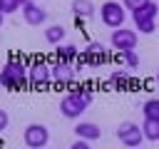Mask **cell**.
Segmentation results:
<instances>
[{"mask_svg": "<svg viewBox=\"0 0 159 149\" xmlns=\"http://www.w3.org/2000/svg\"><path fill=\"white\" fill-rule=\"evenodd\" d=\"M89 102H92V94H89L87 89H77V92L67 94V97L60 102V112H62L67 119H77V117L89 107Z\"/></svg>", "mask_w": 159, "mask_h": 149, "instance_id": "1", "label": "cell"}, {"mask_svg": "<svg viewBox=\"0 0 159 149\" xmlns=\"http://www.w3.org/2000/svg\"><path fill=\"white\" fill-rule=\"evenodd\" d=\"M25 74H27V67H25L22 62L12 60V62H7V65L2 67V72H0V84L12 87V89H20V87L25 84Z\"/></svg>", "mask_w": 159, "mask_h": 149, "instance_id": "2", "label": "cell"}, {"mask_svg": "<svg viewBox=\"0 0 159 149\" xmlns=\"http://www.w3.org/2000/svg\"><path fill=\"white\" fill-rule=\"evenodd\" d=\"M99 15H102V22L107 27H114V30H119L122 22H124V7L119 2H114V0H107L99 7Z\"/></svg>", "mask_w": 159, "mask_h": 149, "instance_id": "3", "label": "cell"}, {"mask_svg": "<svg viewBox=\"0 0 159 149\" xmlns=\"http://www.w3.org/2000/svg\"><path fill=\"white\" fill-rule=\"evenodd\" d=\"M117 139H119L124 147H142L144 134H142V127H139V124H134V122H122L119 129H117Z\"/></svg>", "mask_w": 159, "mask_h": 149, "instance_id": "4", "label": "cell"}, {"mask_svg": "<svg viewBox=\"0 0 159 149\" xmlns=\"http://www.w3.org/2000/svg\"><path fill=\"white\" fill-rule=\"evenodd\" d=\"M22 139H25V144H27L30 149H42V147L47 144L50 134H47V129H45L42 124H27Z\"/></svg>", "mask_w": 159, "mask_h": 149, "instance_id": "5", "label": "cell"}, {"mask_svg": "<svg viewBox=\"0 0 159 149\" xmlns=\"http://www.w3.org/2000/svg\"><path fill=\"white\" fill-rule=\"evenodd\" d=\"M112 45H114V50H119V52H124V50H134V45H137V32H132V30H112Z\"/></svg>", "mask_w": 159, "mask_h": 149, "instance_id": "6", "label": "cell"}, {"mask_svg": "<svg viewBox=\"0 0 159 149\" xmlns=\"http://www.w3.org/2000/svg\"><path fill=\"white\" fill-rule=\"evenodd\" d=\"M27 79L35 84V87H47L50 84V79H52V70L47 67V65H32L30 70H27Z\"/></svg>", "mask_w": 159, "mask_h": 149, "instance_id": "7", "label": "cell"}, {"mask_svg": "<svg viewBox=\"0 0 159 149\" xmlns=\"http://www.w3.org/2000/svg\"><path fill=\"white\" fill-rule=\"evenodd\" d=\"M52 70V79L57 82V84H70L75 77H77V72H75V67L72 65H67V62H57L55 67H50Z\"/></svg>", "mask_w": 159, "mask_h": 149, "instance_id": "8", "label": "cell"}, {"mask_svg": "<svg viewBox=\"0 0 159 149\" xmlns=\"http://www.w3.org/2000/svg\"><path fill=\"white\" fill-rule=\"evenodd\" d=\"M22 17H25V22H27V25H42V22L47 20V12H45L40 5L27 2V5L22 7Z\"/></svg>", "mask_w": 159, "mask_h": 149, "instance_id": "9", "label": "cell"}, {"mask_svg": "<svg viewBox=\"0 0 159 149\" xmlns=\"http://www.w3.org/2000/svg\"><path fill=\"white\" fill-rule=\"evenodd\" d=\"M75 134H77V139L92 142V139H99V137H102V129H99L97 124H92V122H80V124L75 127Z\"/></svg>", "mask_w": 159, "mask_h": 149, "instance_id": "10", "label": "cell"}, {"mask_svg": "<svg viewBox=\"0 0 159 149\" xmlns=\"http://www.w3.org/2000/svg\"><path fill=\"white\" fill-rule=\"evenodd\" d=\"M84 62H89V65H99V62H104V47L102 45H97V42H92L87 50H84Z\"/></svg>", "mask_w": 159, "mask_h": 149, "instance_id": "11", "label": "cell"}, {"mask_svg": "<svg viewBox=\"0 0 159 149\" xmlns=\"http://www.w3.org/2000/svg\"><path fill=\"white\" fill-rule=\"evenodd\" d=\"M157 10H159V7L149 0L147 5H142L139 10H134V12H132V17H134V22H137V20H157Z\"/></svg>", "mask_w": 159, "mask_h": 149, "instance_id": "12", "label": "cell"}, {"mask_svg": "<svg viewBox=\"0 0 159 149\" xmlns=\"http://www.w3.org/2000/svg\"><path fill=\"white\" fill-rule=\"evenodd\" d=\"M142 134H144V139H149V142H159V119H144Z\"/></svg>", "mask_w": 159, "mask_h": 149, "instance_id": "13", "label": "cell"}, {"mask_svg": "<svg viewBox=\"0 0 159 149\" xmlns=\"http://www.w3.org/2000/svg\"><path fill=\"white\" fill-rule=\"evenodd\" d=\"M92 10H94L92 0H72V12H75L77 17H89Z\"/></svg>", "mask_w": 159, "mask_h": 149, "instance_id": "14", "label": "cell"}, {"mask_svg": "<svg viewBox=\"0 0 159 149\" xmlns=\"http://www.w3.org/2000/svg\"><path fill=\"white\" fill-rule=\"evenodd\" d=\"M45 40H47L50 45H60V42L65 40V27H62V25L47 27V30H45Z\"/></svg>", "mask_w": 159, "mask_h": 149, "instance_id": "15", "label": "cell"}, {"mask_svg": "<svg viewBox=\"0 0 159 149\" xmlns=\"http://www.w3.org/2000/svg\"><path fill=\"white\" fill-rule=\"evenodd\" d=\"M77 57V47L75 45H57V62H67Z\"/></svg>", "mask_w": 159, "mask_h": 149, "instance_id": "16", "label": "cell"}, {"mask_svg": "<svg viewBox=\"0 0 159 149\" xmlns=\"http://www.w3.org/2000/svg\"><path fill=\"white\" fill-rule=\"evenodd\" d=\"M129 82H132V79H129V74H127V72H122V70L109 74V84H114L117 89H127V87H129Z\"/></svg>", "mask_w": 159, "mask_h": 149, "instance_id": "17", "label": "cell"}, {"mask_svg": "<svg viewBox=\"0 0 159 149\" xmlns=\"http://www.w3.org/2000/svg\"><path fill=\"white\" fill-rule=\"evenodd\" d=\"M142 112H144V119H159V99H147Z\"/></svg>", "mask_w": 159, "mask_h": 149, "instance_id": "18", "label": "cell"}, {"mask_svg": "<svg viewBox=\"0 0 159 149\" xmlns=\"http://www.w3.org/2000/svg\"><path fill=\"white\" fill-rule=\"evenodd\" d=\"M20 7V0H0V12L2 15H10Z\"/></svg>", "mask_w": 159, "mask_h": 149, "instance_id": "19", "label": "cell"}, {"mask_svg": "<svg viewBox=\"0 0 159 149\" xmlns=\"http://www.w3.org/2000/svg\"><path fill=\"white\" fill-rule=\"evenodd\" d=\"M137 30L139 32H154L157 30V22L154 20H137Z\"/></svg>", "mask_w": 159, "mask_h": 149, "instance_id": "20", "label": "cell"}, {"mask_svg": "<svg viewBox=\"0 0 159 149\" xmlns=\"http://www.w3.org/2000/svg\"><path fill=\"white\" fill-rule=\"evenodd\" d=\"M122 57L127 60V65H129L132 70H134V67H139V57H137V52H134V50H124V52H122Z\"/></svg>", "mask_w": 159, "mask_h": 149, "instance_id": "21", "label": "cell"}, {"mask_svg": "<svg viewBox=\"0 0 159 149\" xmlns=\"http://www.w3.org/2000/svg\"><path fill=\"white\" fill-rule=\"evenodd\" d=\"M147 2H149V0H124V7H129V10L134 12V10H139L142 5H147Z\"/></svg>", "mask_w": 159, "mask_h": 149, "instance_id": "22", "label": "cell"}, {"mask_svg": "<svg viewBox=\"0 0 159 149\" xmlns=\"http://www.w3.org/2000/svg\"><path fill=\"white\" fill-rule=\"evenodd\" d=\"M7 122H10V117H7V112L5 109H0V132L7 127Z\"/></svg>", "mask_w": 159, "mask_h": 149, "instance_id": "23", "label": "cell"}, {"mask_svg": "<svg viewBox=\"0 0 159 149\" xmlns=\"http://www.w3.org/2000/svg\"><path fill=\"white\" fill-rule=\"evenodd\" d=\"M70 149H92V147H89V142H84V139H77V142H75Z\"/></svg>", "mask_w": 159, "mask_h": 149, "instance_id": "24", "label": "cell"}, {"mask_svg": "<svg viewBox=\"0 0 159 149\" xmlns=\"http://www.w3.org/2000/svg\"><path fill=\"white\" fill-rule=\"evenodd\" d=\"M27 2H30V0H20V7H25V5H27Z\"/></svg>", "mask_w": 159, "mask_h": 149, "instance_id": "25", "label": "cell"}, {"mask_svg": "<svg viewBox=\"0 0 159 149\" xmlns=\"http://www.w3.org/2000/svg\"><path fill=\"white\" fill-rule=\"evenodd\" d=\"M2 22H5V15H2V12H0V27H2Z\"/></svg>", "mask_w": 159, "mask_h": 149, "instance_id": "26", "label": "cell"}, {"mask_svg": "<svg viewBox=\"0 0 159 149\" xmlns=\"http://www.w3.org/2000/svg\"><path fill=\"white\" fill-rule=\"evenodd\" d=\"M129 149H142V147H129Z\"/></svg>", "mask_w": 159, "mask_h": 149, "instance_id": "27", "label": "cell"}, {"mask_svg": "<svg viewBox=\"0 0 159 149\" xmlns=\"http://www.w3.org/2000/svg\"><path fill=\"white\" fill-rule=\"evenodd\" d=\"M157 82H159V74H157Z\"/></svg>", "mask_w": 159, "mask_h": 149, "instance_id": "28", "label": "cell"}]
</instances>
